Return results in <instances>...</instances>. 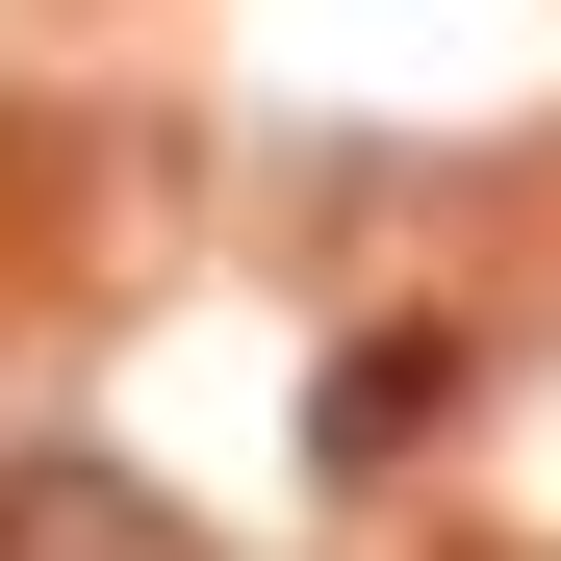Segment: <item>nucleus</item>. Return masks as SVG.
I'll list each match as a JSON object with an SVG mask.
<instances>
[{
  "mask_svg": "<svg viewBox=\"0 0 561 561\" xmlns=\"http://www.w3.org/2000/svg\"><path fill=\"white\" fill-rule=\"evenodd\" d=\"M0 561H179L128 485H26V511H0Z\"/></svg>",
  "mask_w": 561,
  "mask_h": 561,
  "instance_id": "nucleus-1",
  "label": "nucleus"
}]
</instances>
